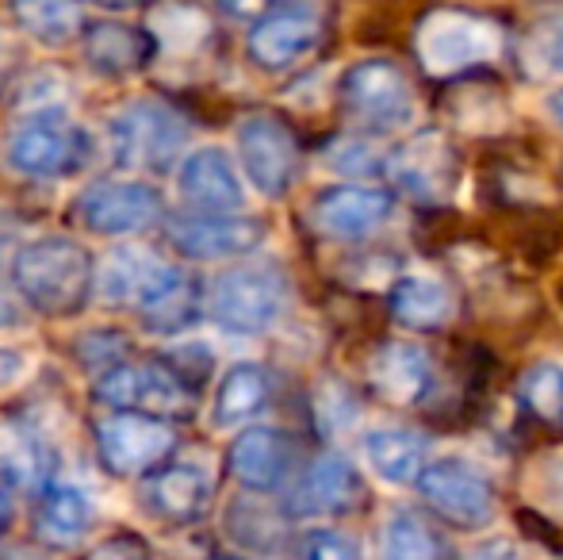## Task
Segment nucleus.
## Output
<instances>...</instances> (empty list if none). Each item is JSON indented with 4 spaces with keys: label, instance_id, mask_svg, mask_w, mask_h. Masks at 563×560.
<instances>
[{
    "label": "nucleus",
    "instance_id": "obj_9",
    "mask_svg": "<svg viewBox=\"0 0 563 560\" xmlns=\"http://www.w3.org/2000/svg\"><path fill=\"white\" fill-rule=\"evenodd\" d=\"M341 100L361 123L376 131H399L415 120V92L399 66L384 58L356 62L341 77Z\"/></svg>",
    "mask_w": 563,
    "mask_h": 560
},
{
    "label": "nucleus",
    "instance_id": "obj_35",
    "mask_svg": "<svg viewBox=\"0 0 563 560\" xmlns=\"http://www.w3.org/2000/svg\"><path fill=\"white\" fill-rule=\"evenodd\" d=\"M327 165L334 173H345V177H368V173L379 169V154L361 139H338L327 150Z\"/></svg>",
    "mask_w": 563,
    "mask_h": 560
},
{
    "label": "nucleus",
    "instance_id": "obj_38",
    "mask_svg": "<svg viewBox=\"0 0 563 560\" xmlns=\"http://www.w3.org/2000/svg\"><path fill=\"white\" fill-rule=\"evenodd\" d=\"M541 54H544V62H549V69H560V74H563V15L552 23L549 31H544Z\"/></svg>",
    "mask_w": 563,
    "mask_h": 560
},
{
    "label": "nucleus",
    "instance_id": "obj_24",
    "mask_svg": "<svg viewBox=\"0 0 563 560\" xmlns=\"http://www.w3.org/2000/svg\"><path fill=\"white\" fill-rule=\"evenodd\" d=\"M51 480V453L31 426L4 419L0 422V484L12 492H46Z\"/></svg>",
    "mask_w": 563,
    "mask_h": 560
},
{
    "label": "nucleus",
    "instance_id": "obj_7",
    "mask_svg": "<svg viewBox=\"0 0 563 560\" xmlns=\"http://www.w3.org/2000/svg\"><path fill=\"white\" fill-rule=\"evenodd\" d=\"M498 51H503L498 28L472 12L441 8V12L426 15L418 28V58L433 77H452L460 69L483 66V62L498 58Z\"/></svg>",
    "mask_w": 563,
    "mask_h": 560
},
{
    "label": "nucleus",
    "instance_id": "obj_43",
    "mask_svg": "<svg viewBox=\"0 0 563 560\" xmlns=\"http://www.w3.org/2000/svg\"><path fill=\"white\" fill-rule=\"evenodd\" d=\"M12 66H15L12 51H8V46H0V89H4L8 77H12Z\"/></svg>",
    "mask_w": 563,
    "mask_h": 560
},
{
    "label": "nucleus",
    "instance_id": "obj_15",
    "mask_svg": "<svg viewBox=\"0 0 563 560\" xmlns=\"http://www.w3.org/2000/svg\"><path fill=\"white\" fill-rule=\"evenodd\" d=\"M227 464L245 492L268 495L291 476V438L276 426H245L230 446Z\"/></svg>",
    "mask_w": 563,
    "mask_h": 560
},
{
    "label": "nucleus",
    "instance_id": "obj_10",
    "mask_svg": "<svg viewBox=\"0 0 563 560\" xmlns=\"http://www.w3.org/2000/svg\"><path fill=\"white\" fill-rule=\"evenodd\" d=\"M165 204L162 193L146 180H97L77 196V219L92 234H139L162 223Z\"/></svg>",
    "mask_w": 563,
    "mask_h": 560
},
{
    "label": "nucleus",
    "instance_id": "obj_30",
    "mask_svg": "<svg viewBox=\"0 0 563 560\" xmlns=\"http://www.w3.org/2000/svg\"><path fill=\"white\" fill-rule=\"evenodd\" d=\"M12 12L43 46H66L81 35V0H12Z\"/></svg>",
    "mask_w": 563,
    "mask_h": 560
},
{
    "label": "nucleus",
    "instance_id": "obj_31",
    "mask_svg": "<svg viewBox=\"0 0 563 560\" xmlns=\"http://www.w3.org/2000/svg\"><path fill=\"white\" fill-rule=\"evenodd\" d=\"M384 560H438V541L415 510H395L384 523Z\"/></svg>",
    "mask_w": 563,
    "mask_h": 560
},
{
    "label": "nucleus",
    "instance_id": "obj_44",
    "mask_svg": "<svg viewBox=\"0 0 563 560\" xmlns=\"http://www.w3.org/2000/svg\"><path fill=\"white\" fill-rule=\"evenodd\" d=\"M549 112L556 116V123L563 128V89H560V92H552V100H549Z\"/></svg>",
    "mask_w": 563,
    "mask_h": 560
},
{
    "label": "nucleus",
    "instance_id": "obj_3",
    "mask_svg": "<svg viewBox=\"0 0 563 560\" xmlns=\"http://www.w3.org/2000/svg\"><path fill=\"white\" fill-rule=\"evenodd\" d=\"M97 399L112 411H142L169 419V415H188L196 407V384H188L177 373L173 361H126L119 358L97 376Z\"/></svg>",
    "mask_w": 563,
    "mask_h": 560
},
{
    "label": "nucleus",
    "instance_id": "obj_16",
    "mask_svg": "<svg viewBox=\"0 0 563 560\" xmlns=\"http://www.w3.org/2000/svg\"><path fill=\"white\" fill-rule=\"evenodd\" d=\"M180 196L196 211H242L245 185L223 146H200L180 162Z\"/></svg>",
    "mask_w": 563,
    "mask_h": 560
},
{
    "label": "nucleus",
    "instance_id": "obj_28",
    "mask_svg": "<svg viewBox=\"0 0 563 560\" xmlns=\"http://www.w3.org/2000/svg\"><path fill=\"white\" fill-rule=\"evenodd\" d=\"M146 31L154 39V46L169 54H192L208 43L211 23L203 15L200 4L192 0H157L146 12Z\"/></svg>",
    "mask_w": 563,
    "mask_h": 560
},
{
    "label": "nucleus",
    "instance_id": "obj_20",
    "mask_svg": "<svg viewBox=\"0 0 563 560\" xmlns=\"http://www.w3.org/2000/svg\"><path fill=\"white\" fill-rule=\"evenodd\" d=\"M387 173L415 200H445L452 188V154L445 139L426 131V135L410 139L395 157H387Z\"/></svg>",
    "mask_w": 563,
    "mask_h": 560
},
{
    "label": "nucleus",
    "instance_id": "obj_46",
    "mask_svg": "<svg viewBox=\"0 0 563 560\" xmlns=\"http://www.w3.org/2000/svg\"><path fill=\"white\" fill-rule=\"evenodd\" d=\"M92 4H100V8H134V4H142V0H92Z\"/></svg>",
    "mask_w": 563,
    "mask_h": 560
},
{
    "label": "nucleus",
    "instance_id": "obj_1",
    "mask_svg": "<svg viewBox=\"0 0 563 560\" xmlns=\"http://www.w3.org/2000/svg\"><path fill=\"white\" fill-rule=\"evenodd\" d=\"M100 281V270L92 254L69 234H43L15 250L12 284L15 296L31 311L46 319H69L81 315L92 299V288Z\"/></svg>",
    "mask_w": 563,
    "mask_h": 560
},
{
    "label": "nucleus",
    "instance_id": "obj_12",
    "mask_svg": "<svg viewBox=\"0 0 563 560\" xmlns=\"http://www.w3.org/2000/svg\"><path fill=\"white\" fill-rule=\"evenodd\" d=\"M169 242L180 257H192V262L242 257L265 242V223L238 211H196V216L173 219Z\"/></svg>",
    "mask_w": 563,
    "mask_h": 560
},
{
    "label": "nucleus",
    "instance_id": "obj_2",
    "mask_svg": "<svg viewBox=\"0 0 563 560\" xmlns=\"http://www.w3.org/2000/svg\"><path fill=\"white\" fill-rule=\"evenodd\" d=\"M288 304V281L276 265L253 262L219 273L208 288V315L227 334H265L280 322Z\"/></svg>",
    "mask_w": 563,
    "mask_h": 560
},
{
    "label": "nucleus",
    "instance_id": "obj_13",
    "mask_svg": "<svg viewBox=\"0 0 563 560\" xmlns=\"http://www.w3.org/2000/svg\"><path fill=\"white\" fill-rule=\"evenodd\" d=\"M391 208H395L391 196L379 193V188L338 185V188H327V193L314 196L311 223L319 227L327 239L361 242L391 219Z\"/></svg>",
    "mask_w": 563,
    "mask_h": 560
},
{
    "label": "nucleus",
    "instance_id": "obj_4",
    "mask_svg": "<svg viewBox=\"0 0 563 560\" xmlns=\"http://www.w3.org/2000/svg\"><path fill=\"white\" fill-rule=\"evenodd\" d=\"M112 157L123 169L165 173L188 142V120L162 100H134L112 116Z\"/></svg>",
    "mask_w": 563,
    "mask_h": 560
},
{
    "label": "nucleus",
    "instance_id": "obj_17",
    "mask_svg": "<svg viewBox=\"0 0 563 560\" xmlns=\"http://www.w3.org/2000/svg\"><path fill=\"white\" fill-rule=\"evenodd\" d=\"M203 307H208V292L200 288V281L180 265H165L154 288L142 296L139 315L142 327L154 334H180V330L200 322Z\"/></svg>",
    "mask_w": 563,
    "mask_h": 560
},
{
    "label": "nucleus",
    "instance_id": "obj_23",
    "mask_svg": "<svg viewBox=\"0 0 563 560\" xmlns=\"http://www.w3.org/2000/svg\"><path fill=\"white\" fill-rule=\"evenodd\" d=\"M85 39V58L97 74L104 77H126L142 69L154 51V39L146 28H126V23H92L81 31Z\"/></svg>",
    "mask_w": 563,
    "mask_h": 560
},
{
    "label": "nucleus",
    "instance_id": "obj_26",
    "mask_svg": "<svg viewBox=\"0 0 563 560\" xmlns=\"http://www.w3.org/2000/svg\"><path fill=\"white\" fill-rule=\"evenodd\" d=\"M268 396H273V381H268L265 369L253 365V361H238V365L227 369L216 388V407H211L216 411V426L234 430V426L253 422L265 411Z\"/></svg>",
    "mask_w": 563,
    "mask_h": 560
},
{
    "label": "nucleus",
    "instance_id": "obj_27",
    "mask_svg": "<svg viewBox=\"0 0 563 560\" xmlns=\"http://www.w3.org/2000/svg\"><path fill=\"white\" fill-rule=\"evenodd\" d=\"M391 311L410 330H438L452 315V296L430 273H407L391 288Z\"/></svg>",
    "mask_w": 563,
    "mask_h": 560
},
{
    "label": "nucleus",
    "instance_id": "obj_14",
    "mask_svg": "<svg viewBox=\"0 0 563 560\" xmlns=\"http://www.w3.org/2000/svg\"><path fill=\"white\" fill-rule=\"evenodd\" d=\"M208 503H211V476L200 464H188V461L162 464L142 484V507L157 523H169V526L200 523L208 515Z\"/></svg>",
    "mask_w": 563,
    "mask_h": 560
},
{
    "label": "nucleus",
    "instance_id": "obj_8",
    "mask_svg": "<svg viewBox=\"0 0 563 560\" xmlns=\"http://www.w3.org/2000/svg\"><path fill=\"white\" fill-rule=\"evenodd\" d=\"M238 165H242L245 180L268 200H280L299 177V146L296 135L284 128L276 116H245L234 128Z\"/></svg>",
    "mask_w": 563,
    "mask_h": 560
},
{
    "label": "nucleus",
    "instance_id": "obj_36",
    "mask_svg": "<svg viewBox=\"0 0 563 560\" xmlns=\"http://www.w3.org/2000/svg\"><path fill=\"white\" fill-rule=\"evenodd\" d=\"M85 560H150V546L134 534H115V538L92 546Z\"/></svg>",
    "mask_w": 563,
    "mask_h": 560
},
{
    "label": "nucleus",
    "instance_id": "obj_6",
    "mask_svg": "<svg viewBox=\"0 0 563 560\" xmlns=\"http://www.w3.org/2000/svg\"><path fill=\"white\" fill-rule=\"evenodd\" d=\"M177 426L169 419L142 411H112L97 422V457L104 472L126 480V476H150L162 469L177 449Z\"/></svg>",
    "mask_w": 563,
    "mask_h": 560
},
{
    "label": "nucleus",
    "instance_id": "obj_39",
    "mask_svg": "<svg viewBox=\"0 0 563 560\" xmlns=\"http://www.w3.org/2000/svg\"><path fill=\"white\" fill-rule=\"evenodd\" d=\"M464 560H521V557L510 541H483V546H475Z\"/></svg>",
    "mask_w": 563,
    "mask_h": 560
},
{
    "label": "nucleus",
    "instance_id": "obj_34",
    "mask_svg": "<svg viewBox=\"0 0 563 560\" xmlns=\"http://www.w3.org/2000/svg\"><path fill=\"white\" fill-rule=\"evenodd\" d=\"M296 560H364L361 541L334 526H314L296 541Z\"/></svg>",
    "mask_w": 563,
    "mask_h": 560
},
{
    "label": "nucleus",
    "instance_id": "obj_41",
    "mask_svg": "<svg viewBox=\"0 0 563 560\" xmlns=\"http://www.w3.org/2000/svg\"><path fill=\"white\" fill-rule=\"evenodd\" d=\"M20 322H23L20 304H15L8 292H0V330H12V327H20Z\"/></svg>",
    "mask_w": 563,
    "mask_h": 560
},
{
    "label": "nucleus",
    "instance_id": "obj_22",
    "mask_svg": "<svg viewBox=\"0 0 563 560\" xmlns=\"http://www.w3.org/2000/svg\"><path fill=\"white\" fill-rule=\"evenodd\" d=\"M92 499L74 484H51L35 507V534L51 549H74L92 530Z\"/></svg>",
    "mask_w": 563,
    "mask_h": 560
},
{
    "label": "nucleus",
    "instance_id": "obj_47",
    "mask_svg": "<svg viewBox=\"0 0 563 560\" xmlns=\"http://www.w3.org/2000/svg\"><path fill=\"white\" fill-rule=\"evenodd\" d=\"M211 560H250V557H238V553H216Z\"/></svg>",
    "mask_w": 563,
    "mask_h": 560
},
{
    "label": "nucleus",
    "instance_id": "obj_18",
    "mask_svg": "<svg viewBox=\"0 0 563 560\" xmlns=\"http://www.w3.org/2000/svg\"><path fill=\"white\" fill-rule=\"evenodd\" d=\"M368 381L387 404L415 407L430 396L433 388V365L418 345L410 342H387L368 358Z\"/></svg>",
    "mask_w": 563,
    "mask_h": 560
},
{
    "label": "nucleus",
    "instance_id": "obj_21",
    "mask_svg": "<svg viewBox=\"0 0 563 560\" xmlns=\"http://www.w3.org/2000/svg\"><path fill=\"white\" fill-rule=\"evenodd\" d=\"M364 461L384 484L407 487L418 484L430 464V446L422 433L402 430V426H376L364 433Z\"/></svg>",
    "mask_w": 563,
    "mask_h": 560
},
{
    "label": "nucleus",
    "instance_id": "obj_37",
    "mask_svg": "<svg viewBox=\"0 0 563 560\" xmlns=\"http://www.w3.org/2000/svg\"><path fill=\"white\" fill-rule=\"evenodd\" d=\"M27 373V358L12 345H0V388H12L15 381H23Z\"/></svg>",
    "mask_w": 563,
    "mask_h": 560
},
{
    "label": "nucleus",
    "instance_id": "obj_29",
    "mask_svg": "<svg viewBox=\"0 0 563 560\" xmlns=\"http://www.w3.org/2000/svg\"><path fill=\"white\" fill-rule=\"evenodd\" d=\"M169 262H162V257L146 254V250H115L112 262L100 270V296L108 299V304H142V296H146L150 288H154V281L162 277V270Z\"/></svg>",
    "mask_w": 563,
    "mask_h": 560
},
{
    "label": "nucleus",
    "instance_id": "obj_42",
    "mask_svg": "<svg viewBox=\"0 0 563 560\" xmlns=\"http://www.w3.org/2000/svg\"><path fill=\"white\" fill-rule=\"evenodd\" d=\"M8 523H12V503H8V492L0 484V538L8 534Z\"/></svg>",
    "mask_w": 563,
    "mask_h": 560
},
{
    "label": "nucleus",
    "instance_id": "obj_45",
    "mask_svg": "<svg viewBox=\"0 0 563 560\" xmlns=\"http://www.w3.org/2000/svg\"><path fill=\"white\" fill-rule=\"evenodd\" d=\"M0 560H43L38 553H31V549H12V553H4Z\"/></svg>",
    "mask_w": 563,
    "mask_h": 560
},
{
    "label": "nucleus",
    "instance_id": "obj_19",
    "mask_svg": "<svg viewBox=\"0 0 563 560\" xmlns=\"http://www.w3.org/2000/svg\"><path fill=\"white\" fill-rule=\"evenodd\" d=\"M319 43V15L307 8H280L250 31V58L261 69H288Z\"/></svg>",
    "mask_w": 563,
    "mask_h": 560
},
{
    "label": "nucleus",
    "instance_id": "obj_5",
    "mask_svg": "<svg viewBox=\"0 0 563 560\" xmlns=\"http://www.w3.org/2000/svg\"><path fill=\"white\" fill-rule=\"evenodd\" d=\"M4 157L23 177L58 180L85 165V157H89V135L77 123H69L66 112H31L8 135Z\"/></svg>",
    "mask_w": 563,
    "mask_h": 560
},
{
    "label": "nucleus",
    "instance_id": "obj_32",
    "mask_svg": "<svg viewBox=\"0 0 563 560\" xmlns=\"http://www.w3.org/2000/svg\"><path fill=\"white\" fill-rule=\"evenodd\" d=\"M518 396L541 419H563V365L560 361H537L521 373Z\"/></svg>",
    "mask_w": 563,
    "mask_h": 560
},
{
    "label": "nucleus",
    "instance_id": "obj_40",
    "mask_svg": "<svg viewBox=\"0 0 563 560\" xmlns=\"http://www.w3.org/2000/svg\"><path fill=\"white\" fill-rule=\"evenodd\" d=\"M219 4H223L230 15H238V20H250V15H261V12H265L268 0H219Z\"/></svg>",
    "mask_w": 563,
    "mask_h": 560
},
{
    "label": "nucleus",
    "instance_id": "obj_11",
    "mask_svg": "<svg viewBox=\"0 0 563 560\" xmlns=\"http://www.w3.org/2000/svg\"><path fill=\"white\" fill-rule=\"evenodd\" d=\"M418 487H422L426 503L438 515H445L449 523L464 526V530H479V526H487L495 518V487L464 457H438V461H430Z\"/></svg>",
    "mask_w": 563,
    "mask_h": 560
},
{
    "label": "nucleus",
    "instance_id": "obj_25",
    "mask_svg": "<svg viewBox=\"0 0 563 560\" xmlns=\"http://www.w3.org/2000/svg\"><path fill=\"white\" fill-rule=\"evenodd\" d=\"M356 495H361V484H356L353 464L338 453H322L299 480L291 510L296 515H338V510L353 507Z\"/></svg>",
    "mask_w": 563,
    "mask_h": 560
},
{
    "label": "nucleus",
    "instance_id": "obj_33",
    "mask_svg": "<svg viewBox=\"0 0 563 560\" xmlns=\"http://www.w3.org/2000/svg\"><path fill=\"white\" fill-rule=\"evenodd\" d=\"M526 492L537 507H544L556 518H563V453H544L541 461H533L529 480H526Z\"/></svg>",
    "mask_w": 563,
    "mask_h": 560
}]
</instances>
